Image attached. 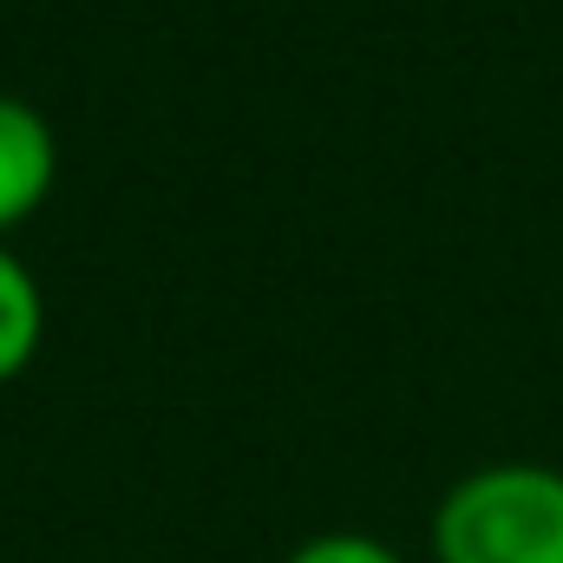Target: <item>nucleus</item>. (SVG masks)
<instances>
[{
    "instance_id": "nucleus-3",
    "label": "nucleus",
    "mask_w": 563,
    "mask_h": 563,
    "mask_svg": "<svg viewBox=\"0 0 563 563\" xmlns=\"http://www.w3.org/2000/svg\"><path fill=\"white\" fill-rule=\"evenodd\" d=\"M40 334H46V295L33 269L0 243V387L26 374V361L40 354Z\"/></svg>"
},
{
    "instance_id": "nucleus-1",
    "label": "nucleus",
    "mask_w": 563,
    "mask_h": 563,
    "mask_svg": "<svg viewBox=\"0 0 563 563\" xmlns=\"http://www.w3.org/2000/svg\"><path fill=\"white\" fill-rule=\"evenodd\" d=\"M439 563H563V472L505 459L465 472L432 511Z\"/></svg>"
},
{
    "instance_id": "nucleus-2",
    "label": "nucleus",
    "mask_w": 563,
    "mask_h": 563,
    "mask_svg": "<svg viewBox=\"0 0 563 563\" xmlns=\"http://www.w3.org/2000/svg\"><path fill=\"white\" fill-rule=\"evenodd\" d=\"M59 177V139L40 106L0 92V230L26 223Z\"/></svg>"
},
{
    "instance_id": "nucleus-4",
    "label": "nucleus",
    "mask_w": 563,
    "mask_h": 563,
    "mask_svg": "<svg viewBox=\"0 0 563 563\" xmlns=\"http://www.w3.org/2000/svg\"><path fill=\"white\" fill-rule=\"evenodd\" d=\"M288 563H407V558H400L394 544L367 538V531H321V538L295 544Z\"/></svg>"
}]
</instances>
